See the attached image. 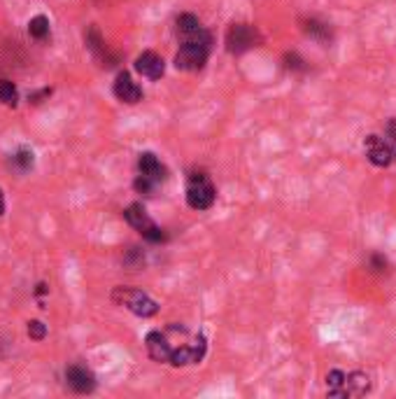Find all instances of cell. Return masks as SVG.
I'll return each instance as SVG.
<instances>
[{
	"label": "cell",
	"mask_w": 396,
	"mask_h": 399,
	"mask_svg": "<svg viewBox=\"0 0 396 399\" xmlns=\"http://www.w3.org/2000/svg\"><path fill=\"white\" fill-rule=\"evenodd\" d=\"M210 47H212V37L207 30L189 37V40H182L180 52L175 56L178 71H198V68H203L207 56H210Z\"/></svg>",
	"instance_id": "6da1fadb"
},
{
	"label": "cell",
	"mask_w": 396,
	"mask_h": 399,
	"mask_svg": "<svg viewBox=\"0 0 396 399\" xmlns=\"http://www.w3.org/2000/svg\"><path fill=\"white\" fill-rule=\"evenodd\" d=\"M115 301L122 304V306H126L131 313L140 315V317H149L154 315L156 310H159V306H156L154 299H149L144 292L140 290H131V288H117L115 290Z\"/></svg>",
	"instance_id": "7a4b0ae2"
},
{
	"label": "cell",
	"mask_w": 396,
	"mask_h": 399,
	"mask_svg": "<svg viewBox=\"0 0 396 399\" xmlns=\"http://www.w3.org/2000/svg\"><path fill=\"white\" fill-rule=\"evenodd\" d=\"M187 203H189L194 210H205L215 203V187H212V183L203 176V173H194L189 178Z\"/></svg>",
	"instance_id": "3957f363"
},
{
	"label": "cell",
	"mask_w": 396,
	"mask_h": 399,
	"mask_svg": "<svg viewBox=\"0 0 396 399\" xmlns=\"http://www.w3.org/2000/svg\"><path fill=\"white\" fill-rule=\"evenodd\" d=\"M259 42H261L259 30L249 26V24H234V26L229 28V33H226V49H229L231 54H243L247 52V49L256 47Z\"/></svg>",
	"instance_id": "277c9868"
},
{
	"label": "cell",
	"mask_w": 396,
	"mask_h": 399,
	"mask_svg": "<svg viewBox=\"0 0 396 399\" xmlns=\"http://www.w3.org/2000/svg\"><path fill=\"white\" fill-rule=\"evenodd\" d=\"M126 220H129V224L131 227H135L138 232H140L144 239L147 241H152V243H159V241H163V232L159 227L154 224V220L149 217L147 213H144V208L140 203H133V205H129L126 208Z\"/></svg>",
	"instance_id": "5b68a950"
},
{
	"label": "cell",
	"mask_w": 396,
	"mask_h": 399,
	"mask_svg": "<svg viewBox=\"0 0 396 399\" xmlns=\"http://www.w3.org/2000/svg\"><path fill=\"white\" fill-rule=\"evenodd\" d=\"M364 149H366V157L373 166H389L394 161L392 147L382 136H368L364 140Z\"/></svg>",
	"instance_id": "8992f818"
},
{
	"label": "cell",
	"mask_w": 396,
	"mask_h": 399,
	"mask_svg": "<svg viewBox=\"0 0 396 399\" xmlns=\"http://www.w3.org/2000/svg\"><path fill=\"white\" fill-rule=\"evenodd\" d=\"M66 378H68V385H70L75 392H91L93 388H96V376L82 364L68 366Z\"/></svg>",
	"instance_id": "52a82bcc"
},
{
	"label": "cell",
	"mask_w": 396,
	"mask_h": 399,
	"mask_svg": "<svg viewBox=\"0 0 396 399\" xmlns=\"http://www.w3.org/2000/svg\"><path fill=\"white\" fill-rule=\"evenodd\" d=\"M135 71L142 75V77H149V80H159L166 66H163V59L159 54L154 52H142L140 56L135 59Z\"/></svg>",
	"instance_id": "ba28073f"
},
{
	"label": "cell",
	"mask_w": 396,
	"mask_h": 399,
	"mask_svg": "<svg viewBox=\"0 0 396 399\" xmlns=\"http://www.w3.org/2000/svg\"><path fill=\"white\" fill-rule=\"evenodd\" d=\"M115 93H117L119 101H124V103H138L142 98V89L133 82V80H131L129 73H122L117 77Z\"/></svg>",
	"instance_id": "9c48e42d"
},
{
	"label": "cell",
	"mask_w": 396,
	"mask_h": 399,
	"mask_svg": "<svg viewBox=\"0 0 396 399\" xmlns=\"http://www.w3.org/2000/svg\"><path fill=\"white\" fill-rule=\"evenodd\" d=\"M147 351L152 355L154 362H171L173 348L166 341V336L161 332H149L147 334Z\"/></svg>",
	"instance_id": "30bf717a"
},
{
	"label": "cell",
	"mask_w": 396,
	"mask_h": 399,
	"mask_svg": "<svg viewBox=\"0 0 396 399\" xmlns=\"http://www.w3.org/2000/svg\"><path fill=\"white\" fill-rule=\"evenodd\" d=\"M203 353H205V344H203V339H200L198 346H182V348H178V351H173L171 364H175V366L196 364V362H200Z\"/></svg>",
	"instance_id": "8fae6325"
},
{
	"label": "cell",
	"mask_w": 396,
	"mask_h": 399,
	"mask_svg": "<svg viewBox=\"0 0 396 399\" xmlns=\"http://www.w3.org/2000/svg\"><path fill=\"white\" fill-rule=\"evenodd\" d=\"M138 166H140V176L149 178L152 183H159V180H163V166L161 161L154 157L152 152H144L140 154V161H138Z\"/></svg>",
	"instance_id": "7c38bea8"
},
{
	"label": "cell",
	"mask_w": 396,
	"mask_h": 399,
	"mask_svg": "<svg viewBox=\"0 0 396 399\" xmlns=\"http://www.w3.org/2000/svg\"><path fill=\"white\" fill-rule=\"evenodd\" d=\"M326 390L333 397H350L348 392V373L341 369H333L326 373Z\"/></svg>",
	"instance_id": "4fadbf2b"
},
{
	"label": "cell",
	"mask_w": 396,
	"mask_h": 399,
	"mask_svg": "<svg viewBox=\"0 0 396 399\" xmlns=\"http://www.w3.org/2000/svg\"><path fill=\"white\" fill-rule=\"evenodd\" d=\"M203 26H200V21H198V17H194V15H182L178 19V35L182 37V40H189V37L194 35H198V33H203Z\"/></svg>",
	"instance_id": "5bb4252c"
},
{
	"label": "cell",
	"mask_w": 396,
	"mask_h": 399,
	"mask_svg": "<svg viewBox=\"0 0 396 399\" xmlns=\"http://www.w3.org/2000/svg\"><path fill=\"white\" fill-rule=\"evenodd\" d=\"M303 30L310 37H315V40L319 42H326L331 40V28L326 26V24L317 21V19H308V21H303Z\"/></svg>",
	"instance_id": "9a60e30c"
},
{
	"label": "cell",
	"mask_w": 396,
	"mask_h": 399,
	"mask_svg": "<svg viewBox=\"0 0 396 399\" xmlns=\"http://www.w3.org/2000/svg\"><path fill=\"white\" fill-rule=\"evenodd\" d=\"M348 392L350 395H364L368 392V376L361 371L348 373Z\"/></svg>",
	"instance_id": "2e32d148"
},
{
	"label": "cell",
	"mask_w": 396,
	"mask_h": 399,
	"mask_svg": "<svg viewBox=\"0 0 396 399\" xmlns=\"http://www.w3.org/2000/svg\"><path fill=\"white\" fill-rule=\"evenodd\" d=\"M28 33L37 37V40H42V37H47L49 35V19L47 17H35V19H30V24H28Z\"/></svg>",
	"instance_id": "e0dca14e"
},
{
	"label": "cell",
	"mask_w": 396,
	"mask_h": 399,
	"mask_svg": "<svg viewBox=\"0 0 396 399\" xmlns=\"http://www.w3.org/2000/svg\"><path fill=\"white\" fill-rule=\"evenodd\" d=\"M0 103L17 105V86L8 80H0Z\"/></svg>",
	"instance_id": "ac0fdd59"
},
{
	"label": "cell",
	"mask_w": 396,
	"mask_h": 399,
	"mask_svg": "<svg viewBox=\"0 0 396 399\" xmlns=\"http://www.w3.org/2000/svg\"><path fill=\"white\" fill-rule=\"evenodd\" d=\"M385 140L389 142L392 147V154H394V161H396V120H389L387 127H385Z\"/></svg>",
	"instance_id": "d6986e66"
},
{
	"label": "cell",
	"mask_w": 396,
	"mask_h": 399,
	"mask_svg": "<svg viewBox=\"0 0 396 399\" xmlns=\"http://www.w3.org/2000/svg\"><path fill=\"white\" fill-rule=\"evenodd\" d=\"M45 334H47V329H45V325H42L40 320L28 322V336H30V339L42 341V339H45Z\"/></svg>",
	"instance_id": "ffe728a7"
},
{
	"label": "cell",
	"mask_w": 396,
	"mask_h": 399,
	"mask_svg": "<svg viewBox=\"0 0 396 399\" xmlns=\"http://www.w3.org/2000/svg\"><path fill=\"white\" fill-rule=\"evenodd\" d=\"M368 266H370V271H375V273H382V271H387V259L382 257V254H370L368 257Z\"/></svg>",
	"instance_id": "44dd1931"
},
{
	"label": "cell",
	"mask_w": 396,
	"mask_h": 399,
	"mask_svg": "<svg viewBox=\"0 0 396 399\" xmlns=\"http://www.w3.org/2000/svg\"><path fill=\"white\" fill-rule=\"evenodd\" d=\"M285 61H287V68H289V71H305V61L303 59H301V56L299 54H287L285 56Z\"/></svg>",
	"instance_id": "7402d4cb"
},
{
	"label": "cell",
	"mask_w": 396,
	"mask_h": 399,
	"mask_svg": "<svg viewBox=\"0 0 396 399\" xmlns=\"http://www.w3.org/2000/svg\"><path fill=\"white\" fill-rule=\"evenodd\" d=\"M15 161L23 168V171H26V168L33 166V154H30L28 149H21V152H19L17 157H15Z\"/></svg>",
	"instance_id": "603a6c76"
},
{
	"label": "cell",
	"mask_w": 396,
	"mask_h": 399,
	"mask_svg": "<svg viewBox=\"0 0 396 399\" xmlns=\"http://www.w3.org/2000/svg\"><path fill=\"white\" fill-rule=\"evenodd\" d=\"M152 187H154V183L149 178H144V176H140L135 180V189L138 192H144V194H149V192H152Z\"/></svg>",
	"instance_id": "cb8c5ba5"
},
{
	"label": "cell",
	"mask_w": 396,
	"mask_h": 399,
	"mask_svg": "<svg viewBox=\"0 0 396 399\" xmlns=\"http://www.w3.org/2000/svg\"><path fill=\"white\" fill-rule=\"evenodd\" d=\"M3 210H5V198H3V192H0V215H3Z\"/></svg>",
	"instance_id": "d4e9b609"
}]
</instances>
